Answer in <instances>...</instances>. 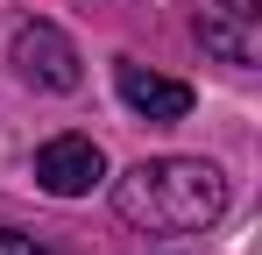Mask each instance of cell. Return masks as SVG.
I'll return each mask as SVG.
<instances>
[{
	"label": "cell",
	"mask_w": 262,
	"mask_h": 255,
	"mask_svg": "<svg viewBox=\"0 0 262 255\" xmlns=\"http://www.w3.org/2000/svg\"><path fill=\"white\" fill-rule=\"evenodd\" d=\"M14 71L29 85H43V92H78V42L64 36L57 22H21L14 29Z\"/></svg>",
	"instance_id": "obj_2"
},
{
	"label": "cell",
	"mask_w": 262,
	"mask_h": 255,
	"mask_svg": "<svg viewBox=\"0 0 262 255\" xmlns=\"http://www.w3.org/2000/svg\"><path fill=\"white\" fill-rule=\"evenodd\" d=\"M255 22H227V14H199V42L220 50L227 64H255V36H248Z\"/></svg>",
	"instance_id": "obj_5"
},
{
	"label": "cell",
	"mask_w": 262,
	"mask_h": 255,
	"mask_svg": "<svg viewBox=\"0 0 262 255\" xmlns=\"http://www.w3.org/2000/svg\"><path fill=\"white\" fill-rule=\"evenodd\" d=\"M99 177H106V156H99L92 135H50L36 149V184L50 199H85Z\"/></svg>",
	"instance_id": "obj_3"
},
{
	"label": "cell",
	"mask_w": 262,
	"mask_h": 255,
	"mask_svg": "<svg viewBox=\"0 0 262 255\" xmlns=\"http://www.w3.org/2000/svg\"><path fill=\"white\" fill-rule=\"evenodd\" d=\"M114 206L128 227H163V234H199L227 213V177L206 156H156L135 163L114 184Z\"/></svg>",
	"instance_id": "obj_1"
},
{
	"label": "cell",
	"mask_w": 262,
	"mask_h": 255,
	"mask_svg": "<svg viewBox=\"0 0 262 255\" xmlns=\"http://www.w3.org/2000/svg\"><path fill=\"white\" fill-rule=\"evenodd\" d=\"M213 7L227 14V22H255V14H262V0H213Z\"/></svg>",
	"instance_id": "obj_6"
},
{
	"label": "cell",
	"mask_w": 262,
	"mask_h": 255,
	"mask_svg": "<svg viewBox=\"0 0 262 255\" xmlns=\"http://www.w3.org/2000/svg\"><path fill=\"white\" fill-rule=\"evenodd\" d=\"M0 255H43L29 234H14V227H0Z\"/></svg>",
	"instance_id": "obj_7"
},
{
	"label": "cell",
	"mask_w": 262,
	"mask_h": 255,
	"mask_svg": "<svg viewBox=\"0 0 262 255\" xmlns=\"http://www.w3.org/2000/svg\"><path fill=\"white\" fill-rule=\"evenodd\" d=\"M114 78H121L128 114H142V121H184V114H191V85H177V78H156V71H142V64H121Z\"/></svg>",
	"instance_id": "obj_4"
}]
</instances>
